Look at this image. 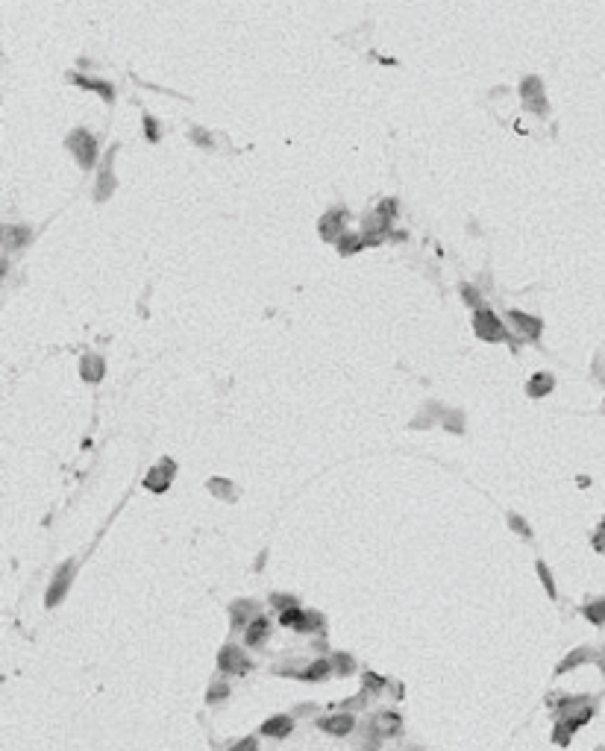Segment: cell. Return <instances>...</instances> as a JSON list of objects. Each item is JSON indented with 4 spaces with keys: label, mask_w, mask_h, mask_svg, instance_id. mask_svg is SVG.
Returning a JSON list of instances; mask_svg holds the SVG:
<instances>
[{
    "label": "cell",
    "mask_w": 605,
    "mask_h": 751,
    "mask_svg": "<svg viewBox=\"0 0 605 751\" xmlns=\"http://www.w3.org/2000/svg\"><path fill=\"white\" fill-rule=\"evenodd\" d=\"M65 147L74 153L77 164L83 171H91L97 164V138L89 136V129H74L68 138H65Z\"/></svg>",
    "instance_id": "1"
},
{
    "label": "cell",
    "mask_w": 605,
    "mask_h": 751,
    "mask_svg": "<svg viewBox=\"0 0 605 751\" xmlns=\"http://www.w3.org/2000/svg\"><path fill=\"white\" fill-rule=\"evenodd\" d=\"M473 329H476V335L482 341H509V332L500 323V317L485 306L473 311Z\"/></svg>",
    "instance_id": "2"
},
{
    "label": "cell",
    "mask_w": 605,
    "mask_h": 751,
    "mask_svg": "<svg viewBox=\"0 0 605 751\" xmlns=\"http://www.w3.org/2000/svg\"><path fill=\"white\" fill-rule=\"evenodd\" d=\"M520 100H523V106H526L529 112H535V115H544L549 112V106H547V94H544V82L538 79V77H526L520 82Z\"/></svg>",
    "instance_id": "3"
},
{
    "label": "cell",
    "mask_w": 605,
    "mask_h": 751,
    "mask_svg": "<svg viewBox=\"0 0 605 751\" xmlns=\"http://www.w3.org/2000/svg\"><path fill=\"white\" fill-rule=\"evenodd\" d=\"M347 218H350V211L344 209V206H335V209H330L320 218V226H318V232H320V238L323 241H332V244H338V238L344 235V229H347Z\"/></svg>",
    "instance_id": "4"
},
{
    "label": "cell",
    "mask_w": 605,
    "mask_h": 751,
    "mask_svg": "<svg viewBox=\"0 0 605 751\" xmlns=\"http://www.w3.org/2000/svg\"><path fill=\"white\" fill-rule=\"evenodd\" d=\"M174 476H176V464H174L171 458H162V461L153 466V470L147 473L144 488H147V490H153V493H165V490L171 488Z\"/></svg>",
    "instance_id": "5"
},
{
    "label": "cell",
    "mask_w": 605,
    "mask_h": 751,
    "mask_svg": "<svg viewBox=\"0 0 605 751\" xmlns=\"http://www.w3.org/2000/svg\"><path fill=\"white\" fill-rule=\"evenodd\" d=\"M74 573H77V563L74 561H65V566H59V573H56L51 590H47V599H44L47 608H56L62 599H65V593H68V587H71Z\"/></svg>",
    "instance_id": "6"
},
{
    "label": "cell",
    "mask_w": 605,
    "mask_h": 751,
    "mask_svg": "<svg viewBox=\"0 0 605 751\" xmlns=\"http://www.w3.org/2000/svg\"><path fill=\"white\" fill-rule=\"evenodd\" d=\"M115 150L118 144H112V150L106 153L103 164H100V176H97V188H94V200L97 203H103V200L115 191V174H112V159H115Z\"/></svg>",
    "instance_id": "7"
},
{
    "label": "cell",
    "mask_w": 605,
    "mask_h": 751,
    "mask_svg": "<svg viewBox=\"0 0 605 751\" xmlns=\"http://www.w3.org/2000/svg\"><path fill=\"white\" fill-rule=\"evenodd\" d=\"M218 666L223 672H230V675H241V672H247L250 670V660L244 658L241 648L235 646H223L221 648V655H218Z\"/></svg>",
    "instance_id": "8"
},
{
    "label": "cell",
    "mask_w": 605,
    "mask_h": 751,
    "mask_svg": "<svg viewBox=\"0 0 605 751\" xmlns=\"http://www.w3.org/2000/svg\"><path fill=\"white\" fill-rule=\"evenodd\" d=\"M68 82H74V86H79V89H91V91H97V94H100V97L106 100V103H112V100H115V89H112V82L91 79V77L77 74V71L68 74Z\"/></svg>",
    "instance_id": "9"
},
{
    "label": "cell",
    "mask_w": 605,
    "mask_h": 751,
    "mask_svg": "<svg viewBox=\"0 0 605 751\" xmlns=\"http://www.w3.org/2000/svg\"><path fill=\"white\" fill-rule=\"evenodd\" d=\"M259 610V605L256 602H250V599H238V602H233L230 605V616H233V628H244V625H250L253 620H256V613Z\"/></svg>",
    "instance_id": "10"
},
{
    "label": "cell",
    "mask_w": 605,
    "mask_h": 751,
    "mask_svg": "<svg viewBox=\"0 0 605 751\" xmlns=\"http://www.w3.org/2000/svg\"><path fill=\"white\" fill-rule=\"evenodd\" d=\"M320 728L326 733H332V737H347V733H353V728H356V719H353L350 713L326 716V719H320Z\"/></svg>",
    "instance_id": "11"
},
{
    "label": "cell",
    "mask_w": 605,
    "mask_h": 751,
    "mask_svg": "<svg viewBox=\"0 0 605 751\" xmlns=\"http://www.w3.org/2000/svg\"><path fill=\"white\" fill-rule=\"evenodd\" d=\"M106 373V364L100 355H94V353H86L83 361H79V376H83L86 381H91V385H97V381L103 379Z\"/></svg>",
    "instance_id": "12"
},
{
    "label": "cell",
    "mask_w": 605,
    "mask_h": 751,
    "mask_svg": "<svg viewBox=\"0 0 605 751\" xmlns=\"http://www.w3.org/2000/svg\"><path fill=\"white\" fill-rule=\"evenodd\" d=\"M370 725L376 728V733H379V737H394V733H400V725H403V719H400L397 713L385 710V713H376Z\"/></svg>",
    "instance_id": "13"
},
{
    "label": "cell",
    "mask_w": 605,
    "mask_h": 751,
    "mask_svg": "<svg viewBox=\"0 0 605 751\" xmlns=\"http://www.w3.org/2000/svg\"><path fill=\"white\" fill-rule=\"evenodd\" d=\"M509 320L523 332V338L535 341L538 335H541V320H535V317H529V314H523V311H509Z\"/></svg>",
    "instance_id": "14"
},
{
    "label": "cell",
    "mask_w": 605,
    "mask_h": 751,
    "mask_svg": "<svg viewBox=\"0 0 605 751\" xmlns=\"http://www.w3.org/2000/svg\"><path fill=\"white\" fill-rule=\"evenodd\" d=\"M268 634H271V622L265 620V616H256V620L247 625V634H244V640H247V646H261L268 640Z\"/></svg>",
    "instance_id": "15"
},
{
    "label": "cell",
    "mask_w": 605,
    "mask_h": 751,
    "mask_svg": "<svg viewBox=\"0 0 605 751\" xmlns=\"http://www.w3.org/2000/svg\"><path fill=\"white\" fill-rule=\"evenodd\" d=\"M291 728H294L291 716H273V719H268L265 725H261V733H265V737L282 740V737H288V733H291Z\"/></svg>",
    "instance_id": "16"
},
{
    "label": "cell",
    "mask_w": 605,
    "mask_h": 751,
    "mask_svg": "<svg viewBox=\"0 0 605 751\" xmlns=\"http://www.w3.org/2000/svg\"><path fill=\"white\" fill-rule=\"evenodd\" d=\"M555 388V376L552 373H535L526 385V393L529 396H547L549 391Z\"/></svg>",
    "instance_id": "17"
},
{
    "label": "cell",
    "mask_w": 605,
    "mask_h": 751,
    "mask_svg": "<svg viewBox=\"0 0 605 751\" xmlns=\"http://www.w3.org/2000/svg\"><path fill=\"white\" fill-rule=\"evenodd\" d=\"M330 670H332L330 660H323V658H320V660H315L312 666H306L303 672H297V678H300V681H320V678L330 675Z\"/></svg>",
    "instance_id": "18"
},
{
    "label": "cell",
    "mask_w": 605,
    "mask_h": 751,
    "mask_svg": "<svg viewBox=\"0 0 605 751\" xmlns=\"http://www.w3.org/2000/svg\"><path fill=\"white\" fill-rule=\"evenodd\" d=\"M587 660H594V648H576V652H570V658L564 663H559V672H567V670H573V666L587 663Z\"/></svg>",
    "instance_id": "19"
},
{
    "label": "cell",
    "mask_w": 605,
    "mask_h": 751,
    "mask_svg": "<svg viewBox=\"0 0 605 751\" xmlns=\"http://www.w3.org/2000/svg\"><path fill=\"white\" fill-rule=\"evenodd\" d=\"M362 247H367V244H365L362 235H356V232H350V235H341V238H338V249H341L344 256H347V253H356V249H362Z\"/></svg>",
    "instance_id": "20"
},
{
    "label": "cell",
    "mask_w": 605,
    "mask_h": 751,
    "mask_svg": "<svg viewBox=\"0 0 605 751\" xmlns=\"http://www.w3.org/2000/svg\"><path fill=\"white\" fill-rule=\"evenodd\" d=\"M582 613H585L591 622H597V625H605V599H597V602H591V605H587Z\"/></svg>",
    "instance_id": "21"
},
{
    "label": "cell",
    "mask_w": 605,
    "mask_h": 751,
    "mask_svg": "<svg viewBox=\"0 0 605 751\" xmlns=\"http://www.w3.org/2000/svg\"><path fill=\"white\" fill-rule=\"evenodd\" d=\"M280 622L282 625H288V628H303V622H306V610H300V608H291V610H285L282 616H280Z\"/></svg>",
    "instance_id": "22"
},
{
    "label": "cell",
    "mask_w": 605,
    "mask_h": 751,
    "mask_svg": "<svg viewBox=\"0 0 605 751\" xmlns=\"http://www.w3.org/2000/svg\"><path fill=\"white\" fill-rule=\"evenodd\" d=\"M209 490L221 496V499H235V488L230 485V481H223V478H212L209 481Z\"/></svg>",
    "instance_id": "23"
},
{
    "label": "cell",
    "mask_w": 605,
    "mask_h": 751,
    "mask_svg": "<svg viewBox=\"0 0 605 751\" xmlns=\"http://www.w3.org/2000/svg\"><path fill=\"white\" fill-rule=\"evenodd\" d=\"M223 698H230V687H226V684H215V687L206 693V705H218Z\"/></svg>",
    "instance_id": "24"
},
{
    "label": "cell",
    "mask_w": 605,
    "mask_h": 751,
    "mask_svg": "<svg viewBox=\"0 0 605 751\" xmlns=\"http://www.w3.org/2000/svg\"><path fill=\"white\" fill-rule=\"evenodd\" d=\"M271 602H273V608H282V610H291V608H297V599L294 596H271Z\"/></svg>",
    "instance_id": "25"
},
{
    "label": "cell",
    "mask_w": 605,
    "mask_h": 751,
    "mask_svg": "<svg viewBox=\"0 0 605 751\" xmlns=\"http://www.w3.org/2000/svg\"><path fill=\"white\" fill-rule=\"evenodd\" d=\"M323 625V620L318 613H308L306 610V622H303V628H300V634H308V631H315V628H320Z\"/></svg>",
    "instance_id": "26"
},
{
    "label": "cell",
    "mask_w": 605,
    "mask_h": 751,
    "mask_svg": "<svg viewBox=\"0 0 605 751\" xmlns=\"http://www.w3.org/2000/svg\"><path fill=\"white\" fill-rule=\"evenodd\" d=\"M538 573H541V581H544L547 593H549V596H555V584H552V575H549V570H547L544 563H538Z\"/></svg>",
    "instance_id": "27"
},
{
    "label": "cell",
    "mask_w": 605,
    "mask_h": 751,
    "mask_svg": "<svg viewBox=\"0 0 605 751\" xmlns=\"http://www.w3.org/2000/svg\"><path fill=\"white\" fill-rule=\"evenodd\" d=\"M462 296L467 299V303H470L473 308H482V299H479V294H476V291H473L470 285H464V288H462Z\"/></svg>",
    "instance_id": "28"
},
{
    "label": "cell",
    "mask_w": 605,
    "mask_h": 751,
    "mask_svg": "<svg viewBox=\"0 0 605 751\" xmlns=\"http://www.w3.org/2000/svg\"><path fill=\"white\" fill-rule=\"evenodd\" d=\"M230 751H259V743L253 740V737H244L241 743H235Z\"/></svg>",
    "instance_id": "29"
},
{
    "label": "cell",
    "mask_w": 605,
    "mask_h": 751,
    "mask_svg": "<svg viewBox=\"0 0 605 751\" xmlns=\"http://www.w3.org/2000/svg\"><path fill=\"white\" fill-rule=\"evenodd\" d=\"M335 666H338V672H341V675L353 672V660H350L347 655H335Z\"/></svg>",
    "instance_id": "30"
},
{
    "label": "cell",
    "mask_w": 605,
    "mask_h": 751,
    "mask_svg": "<svg viewBox=\"0 0 605 751\" xmlns=\"http://www.w3.org/2000/svg\"><path fill=\"white\" fill-rule=\"evenodd\" d=\"M144 126H147V138L159 141V126H156V121L150 118V115H144Z\"/></svg>",
    "instance_id": "31"
},
{
    "label": "cell",
    "mask_w": 605,
    "mask_h": 751,
    "mask_svg": "<svg viewBox=\"0 0 605 751\" xmlns=\"http://www.w3.org/2000/svg\"><path fill=\"white\" fill-rule=\"evenodd\" d=\"M509 525H512L514 531H520V534H523V537H529V528H526V523H523V520H520V516H514V514H512V516H509Z\"/></svg>",
    "instance_id": "32"
},
{
    "label": "cell",
    "mask_w": 605,
    "mask_h": 751,
    "mask_svg": "<svg viewBox=\"0 0 605 751\" xmlns=\"http://www.w3.org/2000/svg\"><path fill=\"white\" fill-rule=\"evenodd\" d=\"M365 684H367L370 690H379V687H382V678H376V675L367 672V675H365Z\"/></svg>",
    "instance_id": "33"
},
{
    "label": "cell",
    "mask_w": 605,
    "mask_h": 751,
    "mask_svg": "<svg viewBox=\"0 0 605 751\" xmlns=\"http://www.w3.org/2000/svg\"><path fill=\"white\" fill-rule=\"evenodd\" d=\"M194 141H197V144H212L209 136H200V132H194Z\"/></svg>",
    "instance_id": "34"
}]
</instances>
